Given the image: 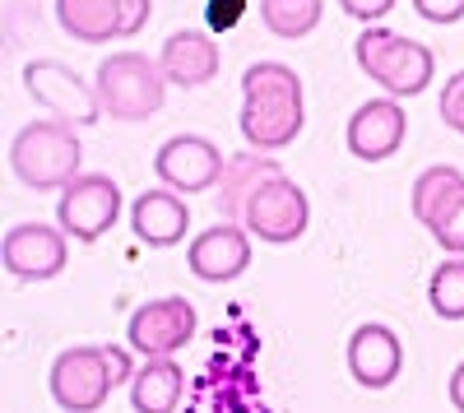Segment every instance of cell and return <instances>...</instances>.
I'll return each instance as SVG.
<instances>
[{"instance_id":"ffe728a7","label":"cell","mask_w":464,"mask_h":413,"mask_svg":"<svg viewBox=\"0 0 464 413\" xmlns=\"http://www.w3.org/2000/svg\"><path fill=\"white\" fill-rule=\"evenodd\" d=\"M56 24L74 43H111L121 37V5L116 0H56Z\"/></svg>"},{"instance_id":"cb8c5ba5","label":"cell","mask_w":464,"mask_h":413,"mask_svg":"<svg viewBox=\"0 0 464 413\" xmlns=\"http://www.w3.org/2000/svg\"><path fill=\"white\" fill-rule=\"evenodd\" d=\"M242 14H246V0H205V24H209V33L237 28Z\"/></svg>"},{"instance_id":"7402d4cb","label":"cell","mask_w":464,"mask_h":413,"mask_svg":"<svg viewBox=\"0 0 464 413\" xmlns=\"http://www.w3.org/2000/svg\"><path fill=\"white\" fill-rule=\"evenodd\" d=\"M428 303L441 321H464V255H450L437 265L428 283Z\"/></svg>"},{"instance_id":"5b68a950","label":"cell","mask_w":464,"mask_h":413,"mask_svg":"<svg viewBox=\"0 0 464 413\" xmlns=\"http://www.w3.org/2000/svg\"><path fill=\"white\" fill-rule=\"evenodd\" d=\"M306 223H312V200H306V191L293 177L265 181L260 191L246 200V209H242V228L251 237H260L265 246L297 242L306 233Z\"/></svg>"},{"instance_id":"4fadbf2b","label":"cell","mask_w":464,"mask_h":413,"mask_svg":"<svg viewBox=\"0 0 464 413\" xmlns=\"http://www.w3.org/2000/svg\"><path fill=\"white\" fill-rule=\"evenodd\" d=\"M186 265L196 279L205 283H232L242 279L246 265H251V233L242 228V223H214V228H205L196 242L186 246Z\"/></svg>"},{"instance_id":"e0dca14e","label":"cell","mask_w":464,"mask_h":413,"mask_svg":"<svg viewBox=\"0 0 464 413\" xmlns=\"http://www.w3.org/2000/svg\"><path fill=\"white\" fill-rule=\"evenodd\" d=\"M130 228L144 246H177L190 228V209L177 191H144L135 205H130Z\"/></svg>"},{"instance_id":"30bf717a","label":"cell","mask_w":464,"mask_h":413,"mask_svg":"<svg viewBox=\"0 0 464 413\" xmlns=\"http://www.w3.org/2000/svg\"><path fill=\"white\" fill-rule=\"evenodd\" d=\"M0 260L5 270L24 283H47L65 270L70 260V237L65 228H52V223H14L0 242Z\"/></svg>"},{"instance_id":"f1b7e54d","label":"cell","mask_w":464,"mask_h":413,"mask_svg":"<svg viewBox=\"0 0 464 413\" xmlns=\"http://www.w3.org/2000/svg\"><path fill=\"white\" fill-rule=\"evenodd\" d=\"M450 404H455V408L464 413V362H459V367L450 371Z\"/></svg>"},{"instance_id":"44dd1931","label":"cell","mask_w":464,"mask_h":413,"mask_svg":"<svg viewBox=\"0 0 464 413\" xmlns=\"http://www.w3.org/2000/svg\"><path fill=\"white\" fill-rule=\"evenodd\" d=\"M321 0H260V19L275 37H306L321 24Z\"/></svg>"},{"instance_id":"603a6c76","label":"cell","mask_w":464,"mask_h":413,"mask_svg":"<svg viewBox=\"0 0 464 413\" xmlns=\"http://www.w3.org/2000/svg\"><path fill=\"white\" fill-rule=\"evenodd\" d=\"M441 121L455 135H464V70H455L446 80V89H441Z\"/></svg>"},{"instance_id":"6da1fadb","label":"cell","mask_w":464,"mask_h":413,"mask_svg":"<svg viewBox=\"0 0 464 413\" xmlns=\"http://www.w3.org/2000/svg\"><path fill=\"white\" fill-rule=\"evenodd\" d=\"M306 107H302V80L284 61H251L242 70V139L260 154L293 144L302 135Z\"/></svg>"},{"instance_id":"4316f807","label":"cell","mask_w":464,"mask_h":413,"mask_svg":"<svg viewBox=\"0 0 464 413\" xmlns=\"http://www.w3.org/2000/svg\"><path fill=\"white\" fill-rule=\"evenodd\" d=\"M116 5H121V37H130V33H140L149 24L153 0H116Z\"/></svg>"},{"instance_id":"7c38bea8","label":"cell","mask_w":464,"mask_h":413,"mask_svg":"<svg viewBox=\"0 0 464 413\" xmlns=\"http://www.w3.org/2000/svg\"><path fill=\"white\" fill-rule=\"evenodd\" d=\"M223 154L218 144L205 139V135H172L159 154H153V172L168 191H181V196H200L209 186H218L223 177Z\"/></svg>"},{"instance_id":"ba28073f","label":"cell","mask_w":464,"mask_h":413,"mask_svg":"<svg viewBox=\"0 0 464 413\" xmlns=\"http://www.w3.org/2000/svg\"><path fill=\"white\" fill-rule=\"evenodd\" d=\"M52 399L65 408V413H93L107 404L116 377H111V367H107V349L98 344H74L65 353H56L52 362Z\"/></svg>"},{"instance_id":"277c9868","label":"cell","mask_w":464,"mask_h":413,"mask_svg":"<svg viewBox=\"0 0 464 413\" xmlns=\"http://www.w3.org/2000/svg\"><path fill=\"white\" fill-rule=\"evenodd\" d=\"M93 89L111 121H149L168 98V74L159 61H149L140 52H116L98 61Z\"/></svg>"},{"instance_id":"9a60e30c","label":"cell","mask_w":464,"mask_h":413,"mask_svg":"<svg viewBox=\"0 0 464 413\" xmlns=\"http://www.w3.org/2000/svg\"><path fill=\"white\" fill-rule=\"evenodd\" d=\"M348 154L362 158V163H381L400 154L404 144V107L395 98H372L362 102L353 117H348Z\"/></svg>"},{"instance_id":"8fae6325","label":"cell","mask_w":464,"mask_h":413,"mask_svg":"<svg viewBox=\"0 0 464 413\" xmlns=\"http://www.w3.org/2000/svg\"><path fill=\"white\" fill-rule=\"evenodd\" d=\"M190 334H196V307L186 297H153L126 321V340L140 358H172L190 344Z\"/></svg>"},{"instance_id":"8992f818","label":"cell","mask_w":464,"mask_h":413,"mask_svg":"<svg viewBox=\"0 0 464 413\" xmlns=\"http://www.w3.org/2000/svg\"><path fill=\"white\" fill-rule=\"evenodd\" d=\"M409 209L450 255H464V172H455L450 163L418 172Z\"/></svg>"},{"instance_id":"5bb4252c","label":"cell","mask_w":464,"mask_h":413,"mask_svg":"<svg viewBox=\"0 0 464 413\" xmlns=\"http://www.w3.org/2000/svg\"><path fill=\"white\" fill-rule=\"evenodd\" d=\"M348 371H353V381L367 386V390H385L400 381L404 371V344L391 325L381 321H367L353 330V340H348Z\"/></svg>"},{"instance_id":"52a82bcc","label":"cell","mask_w":464,"mask_h":413,"mask_svg":"<svg viewBox=\"0 0 464 413\" xmlns=\"http://www.w3.org/2000/svg\"><path fill=\"white\" fill-rule=\"evenodd\" d=\"M116 218H121V186L102 172L74 177L56 200V228H65L74 242H98L116 228Z\"/></svg>"},{"instance_id":"d6986e66","label":"cell","mask_w":464,"mask_h":413,"mask_svg":"<svg viewBox=\"0 0 464 413\" xmlns=\"http://www.w3.org/2000/svg\"><path fill=\"white\" fill-rule=\"evenodd\" d=\"M181 367L172 358H144V367L130 381V408L135 413H177L181 404Z\"/></svg>"},{"instance_id":"3957f363","label":"cell","mask_w":464,"mask_h":413,"mask_svg":"<svg viewBox=\"0 0 464 413\" xmlns=\"http://www.w3.org/2000/svg\"><path fill=\"white\" fill-rule=\"evenodd\" d=\"M353 56H358V70L367 80H376L391 98H418L422 89L432 84L437 74V56L413 43V37H400L381 24H367L353 43Z\"/></svg>"},{"instance_id":"7a4b0ae2","label":"cell","mask_w":464,"mask_h":413,"mask_svg":"<svg viewBox=\"0 0 464 413\" xmlns=\"http://www.w3.org/2000/svg\"><path fill=\"white\" fill-rule=\"evenodd\" d=\"M80 163H84V144L70 121L56 117L28 121L10 139V168L28 191H65L74 177H84Z\"/></svg>"},{"instance_id":"2e32d148","label":"cell","mask_w":464,"mask_h":413,"mask_svg":"<svg viewBox=\"0 0 464 413\" xmlns=\"http://www.w3.org/2000/svg\"><path fill=\"white\" fill-rule=\"evenodd\" d=\"M159 65H163V74H168V84H177V89H200V84H209L214 74H218V47H214L209 33L181 28V33H172L168 43H163Z\"/></svg>"},{"instance_id":"83f0119b","label":"cell","mask_w":464,"mask_h":413,"mask_svg":"<svg viewBox=\"0 0 464 413\" xmlns=\"http://www.w3.org/2000/svg\"><path fill=\"white\" fill-rule=\"evenodd\" d=\"M107 367H111V377H116V386H121V381H135V367H130V353H126V349H116V344H107Z\"/></svg>"},{"instance_id":"ac0fdd59","label":"cell","mask_w":464,"mask_h":413,"mask_svg":"<svg viewBox=\"0 0 464 413\" xmlns=\"http://www.w3.org/2000/svg\"><path fill=\"white\" fill-rule=\"evenodd\" d=\"M275 177H284V168H279L275 158H265L260 149H251V154H232V158L223 163V177H218V209H223V218H227V223H232V218L242 223L246 200L260 191L265 181H275Z\"/></svg>"},{"instance_id":"484cf974","label":"cell","mask_w":464,"mask_h":413,"mask_svg":"<svg viewBox=\"0 0 464 413\" xmlns=\"http://www.w3.org/2000/svg\"><path fill=\"white\" fill-rule=\"evenodd\" d=\"M339 10L348 19H362V24H376L395 10V0H339Z\"/></svg>"},{"instance_id":"d4e9b609","label":"cell","mask_w":464,"mask_h":413,"mask_svg":"<svg viewBox=\"0 0 464 413\" xmlns=\"http://www.w3.org/2000/svg\"><path fill=\"white\" fill-rule=\"evenodd\" d=\"M413 10L428 24H459L464 19V0H413Z\"/></svg>"},{"instance_id":"9c48e42d","label":"cell","mask_w":464,"mask_h":413,"mask_svg":"<svg viewBox=\"0 0 464 413\" xmlns=\"http://www.w3.org/2000/svg\"><path fill=\"white\" fill-rule=\"evenodd\" d=\"M24 89L43 102L56 121L93 126V121L102 117L98 89H89L65 61H47V56H43V61H28V65H24Z\"/></svg>"}]
</instances>
